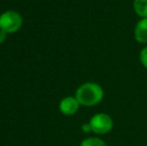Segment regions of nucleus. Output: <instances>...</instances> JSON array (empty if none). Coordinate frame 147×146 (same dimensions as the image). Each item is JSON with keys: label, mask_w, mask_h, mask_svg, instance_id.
Returning a JSON list of instances; mask_svg holds the SVG:
<instances>
[{"label": "nucleus", "mask_w": 147, "mask_h": 146, "mask_svg": "<svg viewBox=\"0 0 147 146\" xmlns=\"http://www.w3.org/2000/svg\"><path fill=\"white\" fill-rule=\"evenodd\" d=\"M80 107V104L75 96H66L60 101L59 110L62 114L66 116L74 115L78 111Z\"/></svg>", "instance_id": "obj_4"}, {"label": "nucleus", "mask_w": 147, "mask_h": 146, "mask_svg": "<svg viewBox=\"0 0 147 146\" xmlns=\"http://www.w3.org/2000/svg\"><path fill=\"white\" fill-rule=\"evenodd\" d=\"M91 131L95 134L104 135L109 133L114 127V121L109 114L99 112L94 114L89 120Z\"/></svg>", "instance_id": "obj_2"}, {"label": "nucleus", "mask_w": 147, "mask_h": 146, "mask_svg": "<svg viewBox=\"0 0 147 146\" xmlns=\"http://www.w3.org/2000/svg\"><path fill=\"white\" fill-rule=\"evenodd\" d=\"M82 130H83L84 132H89V131H91V128H90V125H89V123H86V124L82 125Z\"/></svg>", "instance_id": "obj_10"}, {"label": "nucleus", "mask_w": 147, "mask_h": 146, "mask_svg": "<svg viewBox=\"0 0 147 146\" xmlns=\"http://www.w3.org/2000/svg\"><path fill=\"white\" fill-rule=\"evenodd\" d=\"M134 39L140 44H147V18H140L134 27Z\"/></svg>", "instance_id": "obj_5"}, {"label": "nucleus", "mask_w": 147, "mask_h": 146, "mask_svg": "<svg viewBox=\"0 0 147 146\" xmlns=\"http://www.w3.org/2000/svg\"><path fill=\"white\" fill-rule=\"evenodd\" d=\"M22 23V16L14 10H8L0 15V29L7 34L17 32L21 28Z\"/></svg>", "instance_id": "obj_3"}, {"label": "nucleus", "mask_w": 147, "mask_h": 146, "mask_svg": "<svg viewBox=\"0 0 147 146\" xmlns=\"http://www.w3.org/2000/svg\"><path fill=\"white\" fill-rule=\"evenodd\" d=\"M139 60L141 65L147 69V45L144 46L139 52Z\"/></svg>", "instance_id": "obj_8"}, {"label": "nucleus", "mask_w": 147, "mask_h": 146, "mask_svg": "<svg viewBox=\"0 0 147 146\" xmlns=\"http://www.w3.org/2000/svg\"><path fill=\"white\" fill-rule=\"evenodd\" d=\"M79 146H107V143L99 137H88L82 140Z\"/></svg>", "instance_id": "obj_7"}, {"label": "nucleus", "mask_w": 147, "mask_h": 146, "mask_svg": "<svg viewBox=\"0 0 147 146\" xmlns=\"http://www.w3.org/2000/svg\"><path fill=\"white\" fill-rule=\"evenodd\" d=\"M6 37H7V33L3 30L0 29V43H3L5 41Z\"/></svg>", "instance_id": "obj_9"}, {"label": "nucleus", "mask_w": 147, "mask_h": 146, "mask_svg": "<svg viewBox=\"0 0 147 146\" xmlns=\"http://www.w3.org/2000/svg\"><path fill=\"white\" fill-rule=\"evenodd\" d=\"M133 9L140 18H147V0H133Z\"/></svg>", "instance_id": "obj_6"}, {"label": "nucleus", "mask_w": 147, "mask_h": 146, "mask_svg": "<svg viewBox=\"0 0 147 146\" xmlns=\"http://www.w3.org/2000/svg\"><path fill=\"white\" fill-rule=\"evenodd\" d=\"M75 97L80 105L92 107L100 103L104 98V89L96 82H85L76 89Z\"/></svg>", "instance_id": "obj_1"}]
</instances>
